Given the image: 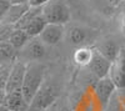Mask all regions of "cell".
<instances>
[{"instance_id":"23","label":"cell","mask_w":125,"mask_h":111,"mask_svg":"<svg viewBox=\"0 0 125 111\" xmlns=\"http://www.w3.org/2000/svg\"><path fill=\"white\" fill-rule=\"evenodd\" d=\"M121 31H123V34L125 35V13H124L123 16H121Z\"/></svg>"},{"instance_id":"19","label":"cell","mask_w":125,"mask_h":111,"mask_svg":"<svg viewBox=\"0 0 125 111\" xmlns=\"http://www.w3.org/2000/svg\"><path fill=\"white\" fill-rule=\"evenodd\" d=\"M10 5H11V4L9 3V0H0V23H1L3 18L5 16L6 11L9 10Z\"/></svg>"},{"instance_id":"8","label":"cell","mask_w":125,"mask_h":111,"mask_svg":"<svg viewBox=\"0 0 125 111\" xmlns=\"http://www.w3.org/2000/svg\"><path fill=\"white\" fill-rule=\"evenodd\" d=\"M23 56L29 61H39L45 55V46L43 41L38 37H31L21 49Z\"/></svg>"},{"instance_id":"16","label":"cell","mask_w":125,"mask_h":111,"mask_svg":"<svg viewBox=\"0 0 125 111\" xmlns=\"http://www.w3.org/2000/svg\"><path fill=\"white\" fill-rule=\"evenodd\" d=\"M88 37H89L88 30L84 29V28H80V26H73V28H70L69 33H68L69 41L73 45H76V46L83 45L88 40Z\"/></svg>"},{"instance_id":"14","label":"cell","mask_w":125,"mask_h":111,"mask_svg":"<svg viewBox=\"0 0 125 111\" xmlns=\"http://www.w3.org/2000/svg\"><path fill=\"white\" fill-rule=\"evenodd\" d=\"M30 39L31 37L24 31L23 29H13L10 35H9V37H8V41L13 45L14 49H16L19 51V50H21L25 46V44Z\"/></svg>"},{"instance_id":"10","label":"cell","mask_w":125,"mask_h":111,"mask_svg":"<svg viewBox=\"0 0 125 111\" xmlns=\"http://www.w3.org/2000/svg\"><path fill=\"white\" fill-rule=\"evenodd\" d=\"M4 105L8 107L9 111H28V109L30 107L20 90L5 94Z\"/></svg>"},{"instance_id":"7","label":"cell","mask_w":125,"mask_h":111,"mask_svg":"<svg viewBox=\"0 0 125 111\" xmlns=\"http://www.w3.org/2000/svg\"><path fill=\"white\" fill-rule=\"evenodd\" d=\"M115 91H116V87L109 76L98 79V83L95 85V95L104 107H106L111 96L115 94Z\"/></svg>"},{"instance_id":"11","label":"cell","mask_w":125,"mask_h":111,"mask_svg":"<svg viewBox=\"0 0 125 111\" xmlns=\"http://www.w3.org/2000/svg\"><path fill=\"white\" fill-rule=\"evenodd\" d=\"M28 9H29L28 4H14V5H10L9 10L6 11L5 16L3 18V20H1L0 24L14 26L18 23V20L28 11Z\"/></svg>"},{"instance_id":"1","label":"cell","mask_w":125,"mask_h":111,"mask_svg":"<svg viewBox=\"0 0 125 111\" xmlns=\"http://www.w3.org/2000/svg\"><path fill=\"white\" fill-rule=\"evenodd\" d=\"M44 77H45V66L40 61H29L26 63L25 69V75H24V81L21 85V91L25 101L31 104L34 96L39 91L41 85L44 84Z\"/></svg>"},{"instance_id":"6","label":"cell","mask_w":125,"mask_h":111,"mask_svg":"<svg viewBox=\"0 0 125 111\" xmlns=\"http://www.w3.org/2000/svg\"><path fill=\"white\" fill-rule=\"evenodd\" d=\"M65 30L62 25H56V24H46L45 28L43 29V31L40 33L39 39L43 41L44 45L54 46L58 45L62 37H64Z\"/></svg>"},{"instance_id":"12","label":"cell","mask_w":125,"mask_h":111,"mask_svg":"<svg viewBox=\"0 0 125 111\" xmlns=\"http://www.w3.org/2000/svg\"><path fill=\"white\" fill-rule=\"evenodd\" d=\"M96 51L101 56L105 57L108 61L113 63L114 60L116 59V56H118V54L120 51V47L118 46V44L115 41H113V40H106V41H103L98 46Z\"/></svg>"},{"instance_id":"21","label":"cell","mask_w":125,"mask_h":111,"mask_svg":"<svg viewBox=\"0 0 125 111\" xmlns=\"http://www.w3.org/2000/svg\"><path fill=\"white\" fill-rule=\"evenodd\" d=\"M49 0H28V6L29 8H41Z\"/></svg>"},{"instance_id":"9","label":"cell","mask_w":125,"mask_h":111,"mask_svg":"<svg viewBox=\"0 0 125 111\" xmlns=\"http://www.w3.org/2000/svg\"><path fill=\"white\" fill-rule=\"evenodd\" d=\"M110 65H111V63L108 61L105 57L101 56L95 50V51H93V56H91V60H90L88 67L98 79H103L109 75Z\"/></svg>"},{"instance_id":"15","label":"cell","mask_w":125,"mask_h":111,"mask_svg":"<svg viewBox=\"0 0 125 111\" xmlns=\"http://www.w3.org/2000/svg\"><path fill=\"white\" fill-rule=\"evenodd\" d=\"M19 51L13 47L8 40L0 41V64L1 63H15Z\"/></svg>"},{"instance_id":"25","label":"cell","mask_w":125,"mask_h":111,"mask_svg":"<svg viewBox=\"0 0 125 111\" xmlns=\"http://www.w3.org/2000/svg\"><path fill=\"white\" fill-rule=\"evenodd\" d=\"M0 111H9V110H8V107L5 105H1L0 106Z\"/></svg>"},{"instance_id":"20","label":"cell","mask_w":125,"mask_h":111,"mask_svg":"<svg viewBox=\"0 0 125 111\" xmlns=\"http://www.w3.org/2000/svg\"><path fill=\"white\" fill-rule=\"evenodd\" d=\"M119 91H115V96L121 106V110L125 111V89H118Z\"/></svg>"},{"instance_id":"3","label":"cell","mask_w":125,"mask_h":111,"mask_svg":"<svg viewBox=\"0 0 125 111\" xmlns=\"http://www.w3.org/2000/svg\"><path fill=\"white\" fill-rule=\"evenodd\" d=\"M108 76L116 89H125V49H120L116 59L111 63Z\"/></svg>"},{"instance_id":"24","label":"cell","mask_w":125,"mask_h":111,"mask_svg":"<svg viewBox=\"0 0 125 111\" xmlns=\"http://www.w3.org/2000/svg\"><path fill=\"white\" fill-rule=\"evenodd\" d=\"M4 99H5V91L0 90V106L4 105Z\"/></svg>"},{"instance_id":"13","label":"cell","mask_w":125,"mask_h":111,"mask_svg":"<svg viewBox=\"0 0 125 111\" xmlns=\"http://www.w3.org/2000/svg\"><path fill=\"white\" fill-rule=\"evenodd\" d=\"M46 24H48L46 20L44 19L43 15L40 14V15L35 16L34 19H31L30 21L23 28V30L30 37H38L40 35V33L43 31V29L45 28Z\"/></svg>"},{"instance_id":"17","label":"cell","mask_w":125,"mask_h":111,"mask_svg":"<svg viewBox=\"0 0 125 111\" xmlns=\"http://www.w3.org/2000/svg\"><path fill=\"white\" fill-rule=\"evenodd\" d=\"M93 56V50L88 47H79L74 53V61L80 66H88Z\"/></svg>"},{"instance_id":"4","label":"cell","mask_w":125,"mask_h":111,"mask_svg":"<svg viewBox=\"0 0 125 111\" xmlns=\"http://www.w3.org/2000/svg\"><path fill=\"white\" fill-rule=\"evenodd\" d=\"M56 97H58V92H56L55 87L53 85L43 84L41 87L39 89V91L36 92V95L34 96L30 106H33L36 110H43L53 104Z\"/></svg>"},{"instance_id":"22","label":"cell","mask_w":125,"mask_h":111,"mask_svg":"<svg viewBox=\"0 0 125 111\" xmlns=\"http://www.w3.org/2000/svg\"><path fill=\"white\" fill-rule=\"evenodd\" d=\"M9 3L14 5V4H28V0H9Z\"/></svg>"},{"instance_id":"18","label":"cell","mask_w":125,"mask_h":111,"mask_svg":"<svg viewBox=\"0 0 125 111\" xmlns=\"http://www.w3.org/2000/svg\"><path fill=\"white\" fill-rule=\"evenodd\" d=\"M13 64L14 63H1L0 64V90H5L8 77H9Z\"/></svg>"},{"instance_id":"2","label":"cell","mask_w":125,"mask_h":111,"mask_svg":"<svg viewBox=\"0 0 125 111\" xmlns=\"http://www.w3.org/2000/svg\"><path fill=\"white\" fill-rule=\"evenodd\" d=\"M41 15L48 24H56L64 26L70 20V9L64 0H49L41 8Z\"/></svg>"},{"instance_id":"5","label":"cell","mask_w":125,"mask_h":111,"mask_svg":"<svg viewBox=\"0 0 125 111\" xmlns=\"http://www.w3.org/2000/svg\"><path fill=\"white\" fill-rule=\"evenodd\" d=\"M25 69H26V63L16 60L13 64L9 77H8L5 90H4L5 94L11 92V91H16V90L21 89V85H23V81H24V75H25Z\"/></svg>"}]
</instances>
